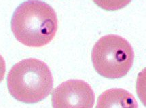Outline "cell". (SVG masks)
Here are the masks:
<instances>
[{
    "label": "cell",
    "instance_id": "1",
    "mask_svg": "<svg viewBox=\"0 0 146 108\" xmlns=\"http://www.w3.org/2000/svg\"><path fill=\"white\" fill-rule=\"evenodd\" d=\"M11 28L16 39L30 47H41L56 34L58 20L54 9L42 1H27L13 14Z\"/></svg>",
    "mask_w": 146,
    "mask_h": 108
},
{
    "label": "cell",
    "instance_id": "2",
    "mask_svg": "<svg viewBox=\"0 0 146 108\" xmlns=\"http://www.w3.org/2000/svg\"><path fill=\"white\" fill-rule=\"evenodd\" d=\"M11 95L27 104L47 98L53 87V77L46 63L36 58L24 59L11 69L7 79Z\"/></svg>",
    "mask_w": 146,
    "mask_h": 108
},
{
    "label": "cell",
    "instance_id": "3",
    "mask_svg": "<svg viewBox=\"0 0 146 108\" xmlns=\"http://www.w3.org/2000/svg\"><path fill=\"white\" fill-rule=\"evenodd\" d=\"M135 53L131 44L125 38L108 34L94 44L92 60L99 75L109 79L125 77L134 64Z\"/></svg>",
    "mask_w": 146,
    "mask_h": 108
},
{
    "label": "cell",
    "instance_id": "4",
    "mask_svg": "<svg viewBox=\"0 0 146 108\" xmlns=\"http://www.w3.org/2000/svg\"><path fill=\"white\" fill-rule=\"evenodd\" d=\"M94 91L80 79H70L55 88L51 102L54 108H92L95 103Z\"/></svg>",
    "mask_w": 146,
    "mask_h": 108
},
{
    "label": "cell",
    "instance_id": "5",
    "mask_svg": "<svg viewBox=\"0 0 146 108\" xmlns=\"http://www.w3.org/2000/svg\"><path fill=\"white\" fill-rule=\"evenodd\" d=\"M96 108H137L138 102L127 90L113 88L104 91L98 97Z\"/></svg>",
    "mask_w": 146,
    "mask_h": 108
}]
</instances>
